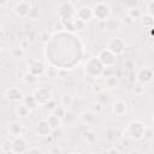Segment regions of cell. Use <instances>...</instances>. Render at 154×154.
Segmentation results:
<instances>
[{"label":"cell","mask_w":154,"mask_h":154,"mask_svg":"<svg viewBox=\"0 0 154 154\" xmlns=\"http://www.w3.org/2000/svg\"><path fill=\"white\" fill-rule=\"evenodd\" d=\"M125 5H126V6H129L130 8H135V6L137 5V1H126V2H125Z\"/></svg>","instance_id":"obj_41"},{"label":"cell","mask_w":154,"mask_h":154,"mask_svg":"<svg viewBox=\"0 0 154 154\" xmlns=\"http://www.w3.org/2000/svg\"><path fill=\"white\" fill-rule=\"evenodd\" d=\"M106 84H107V87H109V88H114V87L118 85V79H117L114 76L108 77V78H106Z\"/></svg>","instance_id":"obj_30"},{"label":"cell","mask_w":154,"mask_h":154,"mask_svg":"<svg viewBox=\"0 0 154 154\" xmlns=\"http://www.w3.org/2000/svg\"><path fill=\"white\" fill-rule=\"evenodd\" d=\"M12 148H13V141H4L1 144V149L6 153H12Z\"/></svg>","instance_id":"obj_25"},{"label":"cell","mask_w":154,"mask_h":154,"mask_svg":"<svg viewBox=\"0 0 154 154\" xmlns=\"http://www.w3.org/2000/svg\"><path fill=\"white\" fill-rule=\"evenodd\" d=\"M31 8L32 7L29 1H19L14 6V13L19 17H26V16H29Z\"/></svg>","instance_id":"obj_8"},{"label":"cell","mask_w":154,"mask_h":154,"mask_svg":"<svg viewBox=\"0 0 154 154\" xmlns=\"http://www.w3.org/2000/svg\"><path fill=\"white\" fill-rule=\"evenodd\" d=\"M153 136V131L152 130H146L144 131V138H150Z\"/></svg>","instance_id":"obj_44"},{"label":"cell","mask_w":154,"mask_h":154,"mask_svg":"<svg viewBox=\"0 0 154 154\" xmlns=\"http://www.w3.org/2000/svg\"><path fill=\"white\" fill-rule=\"evenodd\" d=\"M91 17H94V14H93V7L82 6L81 8H78V11H77V18L78 19H81L83 22H87Z\"/></svg>","instance_id":"obj_11"},{"label":"cell","mask_w":154,"mask_h":154,"mask_svg":"<svg viewBox=\"0 0 154 154\" xmlns=\"http://www.w3.org/2000/svg\"><path fill=\"white\" fill-rule=\"evenodd\" d=\"M147 10L149 12V16H152L154 18V1H149L147 5Z\"/></svg>","instance_id":"obj_33"},{"label":"cell","mask_w":154,"mask_h":154,"mask_svg":"<svg viewBox=\"0 0 154 154\" xmlns=\"http://www.w3.org/2000/svg\"><path fill=\"white\" fill-rule=\"evenodd\" d=\"M49 40H51V34H49L48 31H43V32L41 34V41L46 43V42H48Z\"/></svg>","instance_id":"obj_32"},{"label":"cell","mask_w":154,"mask_h":154,"mask_svg":"<svg viewBox=\"0 0 154 154\" xmlns=\"http://www.w3.org/2000/svg\"><path fill=\"white\" fill-rule=\"evenodd\" d=\"M71 154H76V153H71Z\"/></svg>","instance_id":"obj_48"},{"label":"cell","mask_w":154,"mask_h":154,"mask_svg":"<svg viewBox=\"0 0 154 154\" xmlns=\"http://www.w3.org/2000/svg\"><path fill=\"white\" fill-rule=\"evenodd\" d=\"M10 131L16 137H19V135L22 134V125L19 123H12L11 126H10Z\"/></svg>","instance_id":"obj_18"},{"label":"cell","mask_w":154,"mask_h":154,"mask_svg":"<svg viewBox=\"0 0 154 154\" xmlns=\"http://www.w3.org/2000/svg\"><path fill=\"white\" fill-rule=\"evenodd\" d=\"M95 118H96V116L93 112H84L83 116H82L83 123H85V124H91L95 120Z\"/></svg>","instance_id":"obj_19"},{"label":"cell","mask_w":154,"mask_h":154,"mask_svg":"<svg viewBox=\"0 0 154 154\" xmlns=\"http://www.w3.org/2000/svg\"><path fill=\"white\" fill-rule=\"evenodd\" d=\"M46 120H47V122H48V124L51 125L52 130H55V129H58V128H59V125L61 124V119H60L59 117L54 116V114H51V116H48V118H47Z\"/></svg>","instance_id":"obj_16"},{"label":"cell","mask_w":154,"mask_h":154,"mask_svg":"<svg viewBox=\"0 0 154 154\" xmlns=\"http://www.w3.org/2000/svg\"><path fill=\"white\" fill-rule=\"evenodd\" d=\"M132 20H134V19H132V18H131L129 14H128V16L124 18V23H125V24H128V25H129V24H131V23H132Z\"/></svg>","instance_id":"obj_42"},{"label":"cell","mask_w":154,"mask_h":154,"mask_svg":"<svg viewBox=\"0 0 154 154\" xmlns=\"http://www.w3.org/2000/svg\"><path fill=\"white\" fill-rule=\"evenodd\" d=\"M137 77H138V81L141 83H149L153 79V72L149 69H146L144 67V69H141L138 71Z\"/></svg>","instance_id":"obj_13"},{"label":"cell","mask_w":154,"mask_h":154,"mask_svg":"<svg viewBox=\"0 0 154 154\" xmlns=\"http://www.w3.org/2000/svg\"><path fill=\"white\" fill-rule=\"evenodd\" d=\"M46 73H47V76H48V77L54 78V77H57V76H58L59 71H58V69H57V67H54V66H49V67H47Z\"/></svg>","instance_id":"obj_28"},{"label":"cell","mask_w":154,"mask_h":154,"mask_svg":"<svg viewBox=\"0 0 154 154\" xmlns=\"http://www.w3.org/2000/svg\"><path fill=\"white\" fill-rule=\"evenodd\" d=\"M103 69H105V66L102 65V63L99 60L97 57L90 58L85 64V72H87L88 77H91V78H95V77L102 75Z\"/></svg>","instance_id":"obj_1"},{"label":"cell","mask_w":154,"mask_h":154,"mask_svg":"<svg viewBox=\"0 0 154 154\" xmlns=\"http://www.w3.org/2000/svg\"><path fill=\"white\" fill-rule=\"evenodd\" d=\"M109 7L107 4L105 2H97L94 7H93V14L95 18L100 19V20H105L108 18L109 16Z\"/></svg>","instance_id":"obj_2"},{"label":"cell","mask_w":154,"mask_h":154,"mask_svg":"<svg viewBox=\"0 0 154 154\" xmlns=\"http://www.w3.org/2000/svg\"><path fill=\"white\" fill-rule=\"evenodd\" d=\"M36 129H37V132H38L41 136H49L51 132L53 131L47 120H40V122L37 123Z\"/></svg>","instance_id":"obj_12"},{"label":"cell","mask_w":154,"mask_h":154,"mask_svg":"<svg viewBox=\"0 0 154 154\" xmlns=\"http://www.w3.org/2000/svg\"><path fill=\"white\" fill-rule=\"evenodd\" d=\"M93 90L95 91V93H101V90H102V88L99 85V84H94V87H93Z\"/></svg>","instance_id":"obj_45"},{"label":"cell","mask_w":154,"mask_h":154,"mask_svg":"<svg viewBox=\"0 0 154 154\" xmlns=\"http://www.w3.org/2000/svg\"><path fill=\"white\" fill-rule=\"evenodd\" d=\"M83 137H84V140H85L87 142H89V143H94V142L96 141V135H95V132L91 131V130H87V131L83 134Z\"/></svg>","instance_id":"obj_20"},{"label":"cell","mask_w":154,"mask_h":154,"mask_svg":"<svg viewBox=\"0 0 154 154\" xmlns=\"http://www.w3.org/2000/svg\"><path fill=\"white\" fill-rule=\"evenodd\" d=\"M75 22V29L76 30H83L84 29V26H85V22H83V20H81V19H75L73 20Z\"/></svg>","instance_id":"obj_31"},{"label":"cell","mask_w":154,"mask_h":154,"mask_svg":"<svg viewBox=\"0 0 154 154\" xmlns=\"http://www.w3.org/2000/svg\"><path fill=\"white\" fill-rule=\"evenodd\" d=\"M153 123H154V117H153Z\"/></svg>","instance_id":"obj_47"},{"label":"cell","mask_w":154,"mask_h":154,"mask_svg":"<svg viewBox=\"0 0 154 154\" xmlns=\"http://www.w3.org/2000/svg\"><path fill=\"white\" fill-rule=\"evenodd\" d=\"M6 99L10 100V101H19L23 99V93L19 88H16V87H12V88H8L6 90Z\"/></svg>","instance_id":"obj_9"},{"label":"cell","mask_w":154,"mask_h":154,"mask_svg":"<svg viewBox=\"0 0 154 154\" xmlns=\"http://www.w3.org/2000/svg\"><path fill=\"white\" fill-rule=\"evenodd\" d=\"M107 154H119V150L116 148V147H112L107 150Z\"/></svg>","instance_id":"obj_40"},{"label":"cell","mask_w":154,"mask_h":154,"mask_svg":"<svg viewBox=\"0 0 154 154\" xmlns=\"http://www.w3.org/2000/svg\"><path fill=\"white\" fill-rule=\"evenodd\" d=\"M101 109H102V103L97 102V103L95 105V107H94V111H95L96 113H100V112H101Z\"/></svg>","instance_id":"obj_39"},{"label":"cell","mask_w":154,"mask_h":154,"mask_svg":"<svg viewBox=\"0 0 154 154\" xmlns=\"http://www.w3.org/2000/svg\"><path fill=\"white\" fill-rule=\"evenodd\" d=\"M45 71H46V67H45V65H43L42 61L36 60V61H34V63L30 65V72H31L32 75H35V76H40V75H42Z\"/></svg>","instance_id":"obj_14"},{"label":"cell","mask_w":154,"mask_h":154,"mask_svg":"<svg viewBox=\"0 0 154 154\" xmlns=\"http://www.w3.org/2000/svg\"><path fill=\"white\" fill-rule=\"evenodd\" d=\"M12 55H13L14 58H23V55H24V48H22L20 46L17 47V48H13Z\"/></svg>","instance_id":"obj_29"},{"label":"cell","mask_w":154,"mask_h":154,"mask_svg":"<svg viewBox=\"0 0 154 154\" xmlns=\"http://www.w3.org/2000/svg\"><path fill=\"white\" fill-rule=\"evenodd\" d=\"M144 131L146 128L141 122H132L129 125V132L135 140H141L142 137H144Z\"/></svg>","instance_id":"obj_4"},{"label":"cell","mask_w":154,"mask_h":154,"mask_svg":"<svg viewBox=\"0 0 154 154\" xmlns=\"http://www.w3.org/2000/svg\"><path fill=\"white\" fill-rule=\"evenodd\" d=\"M28 154H42V153H41V150H40L38 148L34 147V148H30V149L28 150Z\"/></svg>","instance_id":"obj_38"},{"label":"cell","mask_w":154,"mask_h":154,"mask_svg":"<svg viewBox=\"0 0 154 154\" xmlns=\"http://www.w3.org/2000/svg\"><path fill=\"white\" fill-rule=\"evenodd\" d=\"M26 149H28L26 141H25L24 138H22V137H16V140L13 141L12 152L16 153V154H22V153H24Z\"/></svg>","instance_id":"obj_10"},{"label":"cell","mask_w":154,"mask_h":154,"mask_svg":"<svg viewBox=\"0 0 154 154\" xmlns=\"http://www.w3.org/2000/svg\"><path fill=\"white\" fill-rule=\"evenodd\" d=\"M108 49L114 54V55H119L124 52L125 49V42L120 38V37H113L109 40L108 42Z\"/></svg>","instance_id":"obj_5"},{"label":"cell","mask_w":154,"mask_h":154,"mask_svg":"<svg viewBox=\"0 0 154 154\" xmlns=\"http://www.w3.org/2000/svg\"><path fill=\"white\" fill-rule=\"evenodd\" d=\"M129 16H130L132 19H137V18H140V17L142 16V12H141L137 7L130 8V10H129Z\"/></svg>","instance_id":"obj_27"},{"label":"cell","mask_w":154,"mask_h":154,"mask_svg":"<svg viewBox=\"0 0 154 154\" xmlns=\"http://www.w3.org/2000/svg\"><path fill=\"white\" fill-rule=\"evenodd\" d=\"M142 23H143L144 26L152 28V26H154V18H153L152 16H149V14L143 16V17H142Z\"/></svg>","instance_id":"obj_23"},{"label":"cell","mask_w":154,"mask_h":154,"mask_svg":"<svg viewBox=\"0 0 154 154\" xmlns=\"http://www.w3.org/2000/svg\"><path fill=\"white\" fill-rule=\"evenodd\" d=\"M112 73L113 72H112V69L111 67H105L103 71H102V76L103 77H107V78L108 77H112Z\"/></svg>","instance_id":"obj_35"},{"label":"cell","mask_w":154,"mask_h":154,"mask_svg":"<svg viewBox=\"0 0 154 154\" xmlns=\"http://www.w3.org/2000/svg\"><path fill=\"white\" fill-rule=\"evenodd\" d=\"M113 112L118 116H122L126 112V103L124 101H117L113 105Z\"/></svg>","instance_id":"obj_15"},{"label":"cell","mask_w":154,"mask_h":154,"mask_svg":"<svg viewBox=\"0 0 154 154\" xmlns=\"http://www.w3.org/2000/svg\"><path fill=\"white\" fill-rule=\"evenodd\" d=\"M63 28H64V23H63L61 19H59V22H57V23L54 24V29H55V30H61Z\"/></svg>","instance_id":"obj_37"},{"label":"cell","mask_w":154,"mask_h":154,"mask_svg":"<svg viewBox=\"0 0 154 154\" xmlns=\"http://www.w3.org/2000/svg\"><path fill=\"white\" fill-rule=\"evenodd\" d=\"M23 101H24V105L29 108V109H35L36 107H37V101H36V99L34 97V95H31V96H26V97H24L23 99Z\"/></svg>","instance_id":"obj_17"},{"label":"cell","mask_w":154,"mask_h":154,"mask_svg":"<svg viewBox=\"0 0 154 154\" xmlns=\"http://www.w3.org/2000/svg\"><path fill=\"white\" fill-rule=\"evenodd\" d=\"M71 105H72V96L69 95V94H64L61 96V106L64 108H66V107H69Z\"/></svg>","instance_id":"obj_21"},{"label":"cell","mask_w":154,"mask_h":154,"mask_svg":"<svg viewBox=\"0 0 154 154\" xmlns=\"http://www.w3.org/2000/svg\"><path fill=\"white\" fill-rule=\"evenodd\" d=\"M24 82L28 84H35L37 82V76L32 75L31 72H28L24 75Z\"/></svg>","instance_id":"obj_22"},{"label":"cell","mask_w":154,"mask_h":154,"mask_svg":"<svg viewBox=\"0 0 154 154\" xmlns=\"http://www.w3.org/2000/svg\"><path fill=\"white\" fill-rule=\"evenodd\" d=\"M34 97L36 99L38 105H47L52 100V93L48 88H38L34 93Z\"/></svg>","instance_id":"obj_3"},{"label":"cell","mask_w":154,"mask_h":154,"mask_svg":"<svg viewBox=\"0 0 154 154\" xmlns=\"http://www.w3.org/2000/svg\"><path fill=\"white\" fill-rule=\"evenodd\" d=\"M73 5L71 2H63L59 6V16L61 18V20H67L71 19L72 14H73Z\"/></svg>","instance_id":"obj_7"},{"label":"cell","mask_w":154,"mask_h":154,"mask_svg":"<svg viewBox=\"0 0 154 154\" xmlns=\"http://www.w3.org/2000/svg\"><path fill=\"white\" fill-rule=\"evenodd\" d=\"M108 101V95L107 94H102V93H100V96H99V102L100 103H106Z\"/></svg>","instance_id":"obj_36"},{"label":"cell","mask_w":154,"mask_h":154,"mask_svg":"<svg viewBox=\"0 0 154 154\" xmlns=\"http://www.w3.org/2000/svg\"><path fill=\"white\" fill-rule=\"evenodd\" d=\"M29 108L23 103V105H19L18 107H17V113H18V116H20V117H26L28 114H29Z\"/></svg>","instance_id":"obj_26"},{"label":"cell","mask_w":154,"mask_h":154,"mask_svg":"<svg viewBox=\"0 0 154 154\" xmlns=\"http://www.w3.org/2000/svg\"><path fill=\"white\" fill-rule=\"evenodd\" d=\"M97 58H99V60L102 63V65H103L105 67H111V66L116 63V55H114L108 48L102 49V51L100 52V54L97 55Z\"/></svg>","instance_id":"obj_6"},{"label":"cell","mask_w":154,"mask_h":154,"mask_svg":"<svg viewBox=\"0 0 154 154\" xmlns=\"http://www.w3.org/2000/svg\"><path fill=\"white\" fill-rule=\"evenodd\" d=\"M53 114L57 116V117H59L60 119H63V118L66 117V109H65L63 106H58V107L53 111Z\"/></svg>","instance_id":"obj_24"},{"label":"cell","mask_w":154,"mask_h":154,"mask_svg":"<svg viewBox=\"0 0 154 154\" xmlns=\"http://www.w3.org/2000/svg\"><path fill=\"white\" fill-rule=\"evenodd\" d=\"M131 154H140V153H138L137 150H132V152H131Z\"/></svg>","instance_id":"obj_46"},{"label":"cell","mask_w":154,"mask_h":154,"mask_svg":"<svg viewBox=\"0 0 154 154\" xmlns=\"http://www.w3.org/2000/svg\"><path fill=\"white\" fill-rule=\"evenodd\" d=\"M46 108H48V109H51V111H54L57 107H58V105H57V102L54 101V100H51L46 106H45Z\"/></svg>","instance_id":"obj_34"},{"label":"cell","mask_w":154,"mask_h":154,"mask_svg":"<svg viewBox=\"0 0 154 154\" xmlns=\"http://www.w3.org/2000/svg\"><path fill=\"white\" fill-rule=\"evenodd\" d=\"M135 93H136V94H142V93H143V87H142V85L135 87Z\"/></svg>","instance_id":"obj_43"}]
</instances>
